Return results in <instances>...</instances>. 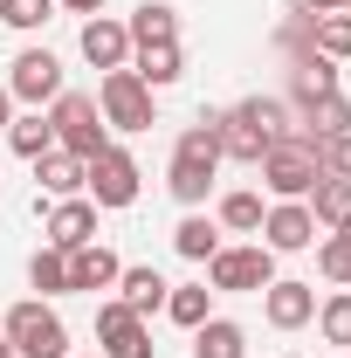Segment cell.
Listing matches in <instances>:
<instances>
[{
	"instance_id": "24",
	"label": "cell",
	"mask_w": 351,
	"mask_h": 358,
	"mask_svg": "<svg viewBox=\"0 0 351 358\" xmlns=\"http://www.w3.org/2000/svg\"><path fill=\"white\" fill-rule=\"evenodd\" d=\"M173 248L186 255V262H207V255L220 248V234H214V221H207V214H186V221L173 227Z\"/></svg>"
},
{
	"instance_id": "26",
	"label": "cell",
	"mask_w": 351,
	"mask_h": 358,
	"mask_svg": "<svg viewBox=\"0 0 351 358\" xmlns=\"http://www.w3.org/2000/svg\"><path fill=\"white\" fill-rule=\"evenodd\" d=\"M28 282H35L42 296H69V255H62V248H35V262H28Z\"/></svg>"
},
{
	"instance_id": "11",
	"label": "cell",
	"mask_w": 351,
	"mask_h": 358,
	"mask_svg": "<svg viewBox=\"0 0 351 358\" xmlns=\"http://www.w3.org/2000/svg\"><path fill=\"white\" fill-rule=\"evenodd\" d=\"M262 248H275V255H296V248H310V241H317V221H310V207L303 200H275V207H268L262 214Z\"/></svg>"
},
{
	"instance_id": "36",
	"label": "cell",
	"mask_w": 351,
	"mask_h": 358,
	"mask_svg": "<svg viewBox=\"0 0 351 358\" xmlns=\"http://www.w3.org/2000/svg\"><path fill=\"white\" fill-rule=\"evenodd\" d=\"M0 358H14V345H7V331H0Z\"/></svg>"
},
{
	"instance_id": "31",
	"label": "cell",
	"mask_w": 351,
	"mask_h": 358,
	"mask_svg": "<svg viewBox=\"0 0 351 358\" xmlns=\"http://www.w3.org/2000/svg\"><path fill=\"white\" fill-rule=\"evenodd\" d=\"M48 14H55V0H0V21H7V28H21V35H28V28H42Z\"/></svg>"
},
{
	"instance_id": "4",
	"label": "cell",
	"mask_w": 351,
	"mask_h": 358,
	"mask_svg": "<svg viewBox=\"0 0 351 358\" xmlns=\"http://www.w3.org/2000/svg\"><path fill=\"white\" fill-rule=\"evenodd\" d=\"M207 282L227 289V296H262L268 282H275V248H214L207 255Z\"/></svg>"
},
{
	"instance_id": "20",
	"label": "cell",
	"mask_w": 351,
	"mask_h": 358,
	"mask_svg": "<svg viewBox=\"0 0 351 358\" xmlns=\"http://www.w3.org/2000/svg\"><path fill=\"white\" fill-rule=\"evenodd\" d=\"M303 207H310V221H317V227H338V221L351 214V179L324 173L317 186H310V200H303Z\"/></svg>"
},
{
	"instance_id": "1",
	"label": "cell",
	"mask_w": 351,
	"mask_h": 358,
	"mask_svg": "<svg viewBox=\"0 0 351 358\" xmlns=\"http://www.w3.org/2000/svg\"><path fill=\"white\" fill-rule=\"evenodd\" d=\"M214 173H220V117L200 110V124H186L179 145H173V173H166V186H173L179 207H200V200L214 193Z\"/></svg>"
},
{
	"instance_id": "22",
	"label": "cell",
	"mask_w": 351,
	"mask_h": 358,
	"mask_svg": "<svg viewBox=\"0 0 351 358\" xmlns=\"http://www.w3.org/2000/svg\"><path fill=\"white\" fill-rule=\"evenodd\" d=\"M310 42L324 62H345L351 55V14H310Z\"/></svg>"
},
{
	"instance_id": "18",
	"label": "cell",
	"mask_w": 351,
	"mask_h": 358,
	"mask_svg": "<svg viewBox=\"0 0 351 358\" xmlns=\"http://www.w3.org/2000/svg\"><path fill=\"white\" fill-rule=\"evenodd\" d=\"M248 352V331L234 324V317H207V324H193V358H241Z\"/></svg>"
},
{
	"instance_id": "32",
	"label": "cell",
	"mask_w": 351,
	"mask_h": 358,
	"mask_svg": "<svg viewBox=\"0 0 351 358\" xmlns=\"http://www.w3.org/2000/svg\"><path fill=\"white\" fill-rule=\"evenodd\" d=\"M324 173L351 179V131H345V138H324Z\"/></svg>"
},
{
	"instance_id": "9",
	"label": "cell",
	"mask_w": 351,
	"mask_h": 358,
	"mask_svg": "<svg viewBox=\"0 0 351 358\" xmlns=\"http://www.w3.org/2000/svg\"><path fill=\"white\" fill-rule=\"evenodd\" d=\"M7 96L14 103H55L62 96V62L48 48H21L14 69H7Z\"/></svg>"
},
{
	"instance_id": "21",
	"label": "cell",
	"mask_w": 351,
	"mask_h": 358,
	"mask_svg": "<svg viewBox=\"0 0 351 358\" xmlns=\"http://www.w3.org/2000/svg\"><path fill=\"white\" fill-rule=\"evenodd\" d=\"M145 42H179V14L166 0H145L131 14V48H145Z\"/></svg>"
},
{
	"instance_id": "3",
	"label": "cell",
	"mask_w": 351,
	"mask_h": 358,
	"mask_svg": "<svg viewBox=\"0 0 351 358\" xmlns=\"http://www.w3.org/2000/svg\"><path fill=\"white\" fill-rule=\"evenodd\" d=\"M262 179L275 200H310V186L324 179V138H275L262 152Z\"/></svg>"
},
{
	"instance_id": "13",
	"label": "cell",
	"mask_w": 351,
	"mask_h": 358,
	"mask_svg": "<svg viewBox=\"0 0 351 358\" xmlns=\"http://www.w3.org/2000/svg\"><path fill=\"white\" fill-rule=\"evenodd\" d=\"M83 55L96 69H124V62H131V28L110 21V14H89L83 21Z\"/></svg>"
},
{
	"instance_id": "10",
	"label": "cell",
	"mask_w": 351,
	"mask_h": 358,
	"mask_svg": "<svg viewBox=\"0 0 351 358\" xmlns=\"http://www.w3.org/2000/svg\"><path fill=\"white\" fill-rule=\"evenodd\" d=\"M96 358H152V331H145V317L124 310V303H103L96 310Z\"/></svg>"
},
{
	"instance_id": "30",
	"label": "cell",
	"mask_w": 351,
	"mask_h": 358,
	"mask_svg": "<svg viewBox=\"0 0 351 358\" xmlns=\"http://www.w3.org/2000/svg\"><path fill=\"white\" fill-rule=\"evenodd\" d=\"M317 268L331 282H351V234H317Z\"/></svg>"
},
{
	"instance_id": "8",
	"label": "cell",
	"mask_w": 351,
	"mask_h": 358,
	"mask_svg": "<svg viewBox=\"0 0 351 358\" xmlns=\"http://www.w3.org/2000/svg\"><path fill=\"white\" fill-rule=\"evenodd\" d=\"M83 186H89V207H131L138 200V159L124 145H103L96 159H83Z\"/></svg>"
},
{
	"instance_id": "33",
	"label": "cell",
	"mask_w": 351,
	"mask_h": 358,
	"mask_svg": "<svg viewBox=\"0 0 351 358\" xmlns=\"http://www.w3.org/2000/svg\"><path fill=\"white\" fill-rule=\"evenodd\" d=\"M303 7H310V14H345L351 0H303Z\"/></svg>"
},
{
	"instance_id": "19",
	"label": "cell",
	"mask_w": 351,
	"mask_h": 358,
	"mask_svg": "<svg viewBox=\"0 0 351 358\" xmlns=\"http://www.w3.org/2000/svg\"><path fill=\"white\" fill-rule=\"evenodd\" d=\"M186 76V55H179V42H145L138 48V83L145 90H166Z\"/></svg>"
},
{
	"instance_id": "25",
	"label": "cell",
	"mask_w": 351,
	"mask_h": 358,
	"mask_svg": "<svg viewBox=\"0 0 351 358\" xmlns=\"http://www.w3.org/2000/svg\"><path fill=\"white\" fill-rule=\"evenodd\" d=\"M7 145H14L21 159H42V152H55V124H48L42 110H35V117H14V124H7Z\"/></svg>"
},
{
	"instance_id": "5",
	"label": "cell",
	"mask_w": 351,
	"mask_h": 358,
	"mask_svg": "<svg viewBox=\"0 0 351 358\" xmlns=\"http://www.w3.org/2000/svg\"><path fill=\"white\" fill-rule=\"evenodd\" d=\"M7 345H14V358H69V324L48 303H14L7 310Z\"/></svg>"
},
{
	"instance_id": "2",
	"label": "cell",
	"mask_w": 351,
	"mask_h": 358,
	"mask_svg": "<svg viewBox=\"0 0 351 358\" xmlns=\"http://www.w3.org/2000/svg\"><path fill=\"white\" fill-rule=\"evenodd\" d=\"M289 124V110L275 103V96H248V103H234L227 117H220V159H241V166H262V152L275 145V138Z\"/></svg>"
},
{
	"instance_id": "37",
	"label": "cell",
	"mask_w": 351,
	"mask_h": 358,
	"mask_svg": "<svg viewBox=\"0 0 351 358\" xmlns=\"http://www.w3.org/2000/svg\"><path fill=\"white\" fill-rule=\"evenodd\" d=\"M338 234H351V214H345V221H338Z\"/></svg>"
},
{
	"instance_id": "14",
	"label": "cell",
	"mask_w": 351,
	"mask_h": 358,
	"mask_svg": "<svg viewBox=\"0 0 351 358\" xmlns=\"http://www.w3.org/2000/svg\"><path fill=\"white\" fill-rule=\"evenodd\" d=\"M42 234H48V248H62V255H69V248L96 241V207H89V200H55Z\"/></svg>"
},
{
	"instance_id": "35",
	"label": "cell",
	"mask_w": 351,
	"mask_h": 358,
	"mask_svg": "<svg viewBox=\"0 0 351 358\" xmlns=\"http://www.w3.org/2000/svg\"><path fill=\"white\" fill-rule=\"evenodd\" d=\"M7 110H14V96H7V83H0V131H7V124H14V117H7Z\"/></svg>"
},
{
	"instance_id": "17",
	"label": "cell",
	"mask_w": 351,
	"mask_h": 358,
	"mask_svg": "<svg viewBox=\"0 0 351 358\" xmlns=\"http://www.w3.org/2000/svg\"><path fill=\"white\" fill-rule=\"evenodd\" d=\"M35 179H42V193H55V200H76V193H83V159L55 145V152L35 159Z\"/></svg>"
},
{
	"instance_id": "29",
	"label": "cell",
	"mask_w": 351,
	"mask_h": 358,
	"mask_svg": "<svg viewBox=\"0 0 351 358\" xmlns=\"http://www.w3.org/2000/svg\"><path fill=\"white\" fill-rule=\"evenodd\" d=\"M220 227L255 234V227H262V193H227V200H220Z\"/></svg>"
},
{
	"instance_id": "15",
	"label": "cell",
	"mask_w": 351,
	"mask_h": 358,
	"mask_svg": "<svg viewBox=\"0 0 351 358\" xmlns=\"http://www.w3.org/2000/svg\"><path fill=\"white\" fill-rule=\"evenodd\" d=\"M117 268L124 262H117L103 241H83V248H69V289H110Z\"/></svg>"
},
{
	"instance_id": "23",
	"label": "cell",
	"mask_w": 351,
	"mask_h": 358,
	"mask_svg": "<svg viewBox=\"0 0 351 358\" xmlns=\"http://www.w3.org/2000/svg\"><path fill=\"white\" fill-rule=\"evenodd\" d=\"M351 131V103L338 90H324V96H310V138H345Z\"/></svg>"
},
{
	"instance_id": "34",
	"label": "cell",
	"mask_w": 351,
	"mask_h": 358,
	"mask_svg": "<svg viewBox=\"0 0 351 358\" xmlns=\"http://www.w3.org/2000/svg\"><path fill=\"white\" fill-rule=\"evenodd\" d=\"M55 7H69V14H96L103 0H55Z\"/></svg>"
},
{
	"instance_id": "28",
	"label": "cell",
	"mask_w": 351,
	"mask_h": 358,
	"mask_svg": "<svg viewBox=\"0 0 351 358\" xmlns=\"http://www.w3.org/2000/svg\"><path fill=\"white\" fill-rule=\"evenodd\" d=\"M317 331H324V345H351V289L317 303Z\"/></svg>"
},
{
	"instance_id": "16",
	"label": "cell",
	"mask_w": 351,
	"mask_h": 358,
	"mask_svg": "<svg viewBox=\"0 0 351 358\" xmlns=\"http://www.w3.org/2000/svg\"><path fill=\"white\" fill-rule=\"evenodd\" d=\"M117 289H124V296H117L124 310L152 317V310H166V289H173V282H166L159 268H117Z\"/></svg>"
},
{
	"instance_id": "6",
	"label": "cell",
	"mask_w": 351,
	"mask_h": 358,
	"mask_svg": "<svg viewBox=\"0 0 351 358\" xmlns=\"http://www.w3.org/2000/svg\"><path fill=\"white\" fill-rule=\"evenodd\" d=\"M96 110H103V124H117V131H152V124H159V110H152V90L138 83V69H103Z\"/></svg>"
},
{
	"instance_id": "27",
	"label": "cell",
	"mask_w": 351,
	"mask_h": 358,
	"mask_svg": "<svg viewBox=\"0 0 351 358\" xmlns=\"http://www.w3.org/2000/svg\"><path fill=\"white\" fill-rule=\"evenodd\" d=\"M207 303H214V289H207V282H193V289H166V317H173V324H186V331L214 317Z\"/></svg>"
},
{
	"instance_id": "7",
	"label": "cell",
	"mask_w": 351,
	"mask_h": 358,
	"mask_svg": "<svg viewBox=\"0 0 351 358\" xmlns=\"http://www.w3.org/2000/svg\"><path fill=\"white\" fill-rule=\"evenodd\" d=\"M48 124H55V145H62V152H76V159H96V152L110 145V138H103V110H96V96H76V90H62V96H55Z\"/></svg>"
},
{
	"instance_id": "12",
	"label": "cell",
	"mask_w": 351,
	"mask_h": 358,
	"mask_svg": "<svg viewBox=\"0 0 351 358\" xmlns=\"http://www.w3.org/2000/svg\"><path fill=\"white\" fill-rule=\"evenodd\" d=\"M262 317L275 331H303L310 317H317V289H310V282H268L262 289Z\"/></svg>"
}]
</instances>
